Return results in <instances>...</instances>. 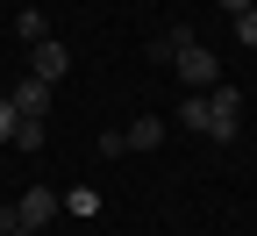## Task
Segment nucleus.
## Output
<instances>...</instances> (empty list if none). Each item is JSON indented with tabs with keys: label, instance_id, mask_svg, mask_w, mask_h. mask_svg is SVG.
<instances>
[{
	"label": "nucleus",
	"instance_id": "nucleus-1",
	"mask_svg": "<svg viewBox=\"0 0 257 236\" xmlns=\"http://www.w3.org/2000/svg\"><path fill=\"white\" fill-rule=\"evenodd\" d=\"M172 57H179V86H186V93H200V86H221V64H214V50H207V43L179 36V43H172Z\"/></svg>",
	"mask_w": 257,
	"mask_h": 236
},
{
	"label": "nucleus",
	"instance_id": "nucleus-2",
	"mask_svg": "<svg viewBox=\"0 0 257 236\" xmlns=\"http://www.w3.org/2000/svg\"><path fill=\"white\" fill-rule=\"evenodd\" d=\"M236 115H243V93L236 86H207V136L214 143H236V129H243Z\"/></svg>",
	"mask_w": 257,
	"mask_h": 236
},
{
	"label": "nucleus",
	"instance_id": "nucleus-3",
	"mask_svg": "<svg viewBox=\"0 0 257 236\" xmlns=\"http://www.w3.org/2000/svg\"><path fill=\"white\" fill-rule=\"evenodd\" d=\"M64 72H72V50H64L57 36H43V43H29V79H43V86H57Z\"/></svg>",
	"mask_w": 257,
	"mask_h": 236
},
{
	"label": "nucleus",
	"instance_id": "nucleus-4",
	"mask_svg": "<svg viewBox=\"0 0 257 236\" xmlns=\"http://www.w3.org/2000/svg\"><path fill=\"white\" fill-rule=\"evenodd\" d=\"M57 208H64V193H57V186H22V200H15L22 229H36V236H43V222H50Z\"/></svg>",
	"mask_w": 257,
	"mask_h": 236
},
{
	"label": "nucleus",
	"instance_id": "nucleus-5",
	"mask_svg": "<svg viewBox=\"0 0 257 236\" xmlns=\"http://www.w3.org/2000/svg\"><path fill=\"white\" fill-rule=\"evenodd\" d=\"M8 100H15V115H29V122H43V115H50V86H43V79H15Z\"/></svg>",
	"mask_w": 257,
	"mask_h": 236
},
{
	"label": "nucleus",
	"instance_id": "nucleus-6",
	"mask_svg": "<svg viewBox=\"0 0 257 236\" xmlns=\"http://www.w3.org/2000/svg\"><path fill=\"white\" fill-rule=\"evenodd\" d=\"M157 143H165V122H157V115L128 122V150H157Z\"/></svg>",
	"mask_w": 257,
	"mask_h": 236
},
{
	"label": "nucleus",
	"instance_id": "nucleus-7",
	"mask_svg": "<svg viewBox=\"0 0 257 236\" xmlns=\"http://www.w3.org/2000/svg\"><path fill=\"white\" fill-rule=\"evenodd\" d=\"M15 29H22V43H43V36H50L43 8H15Z\"/></svg>",
	"mask_w": 257,
	"mask_h": 236
},
{
	"label": "nucleus",
	"instance_id": "nucleus-8",
	"mask_svg": "<svg viewBox=\"0 0 257 236\" xmlns=\"http://www.w3.org/2000/svg\"><path fill=\"white\" fill-rule=\"evenodd\" d=\"M179 122H186V129H200V136H207V93H186V108H179Z\"/></svg>",
	"mask_w": 257,
	"mask_h": 236
},
{
	"label": "nucleus",
	"instance_id": "nucleus-9",
	"mask_svg": "<svg viewBox=\"0 0 257 236\" xmlns=\"http://www.w3.org/2000/svg\"><path fill=\"white\" fill-rule=\"evenodd\" d=\"M15 150H43V122L22 115V122H15Z\"/></svg>",
	"mask_w": 257,
	"mask_h": 236
},
{
	"label": "nucleus",
	"instance_id": "nucleus-10",
	"mask_svg": "<svg viewBox=\"0 0 257 236\" xmlns=\"http://www.w3.org/2000/svg\"><path fill=\"white\" fill-rule=\"evenodd\" d=\"M64 208H72V215H100V193H93V186H72V200H64Z\"/></svg>",
	"mask_w": 257,
	"mask_h": 236
},
{
	"label": "nucleus",
	"instance_id": "nucleus-11",
	"mask_svg": "<svg viewBox=\"0 0 257 236\" xmlns=\"http://www.w3.org/2000/svg\"><path fill=\"white\" fill-rule=\"evenodd\" d=\"M236 36H243V50H257V8H243V15H236Z\"/></svg>",
	"mask_w": 257,
	"mask_h": 236
},
{
	"label": "nucleus",
	"instance_id": "nucleus-12",
	"mask_svg": "<svg viewBox=\"0 0 257 236\" xmlns=\"http://www.w3.org/2000/svg\"><path fill=\"white\" fill-rule=\"evenodd\" d=\"M15 122H22V115H15V100H0V143H15Z\"/></svg>",
	"mask_w": 257,
	"mask_h": 236
},
{
	"label": "nucleus",
	"instance_id": "nucleus-13",
	"mask_svg": "<svg viewBox=\"0 0 257 236\" xmlns=\"http://www.w3.org/2000/svg\"><path fill=\"white\" fill-rule=\"evenodd\" d=\"M221 8H229V22H236V15H243V8H257V0H221Z\"/></svg>",
	"mask_w": 257,
	"mask_h": 236
},
{
	"label": "nucleus",
	"instance_id": "nucleus-14",
	"mask_svg": "<svg viewBox=\"0 0 257 236\" xmlns=\"http://www.w3.org/2000/svg\"><path fill=\"white\" fill-rule=\"evenodd\" d=\"M15 222H22V215H15V208H0V236H8V229H15Z\"/></svg>",
	"mask_w": 257,
	"mask_h": 236
},
{
	"label": "nucleus",
	"instance_id": "nucleus-15",
	"mask_svg": "<svg viewBox=\"0 0 257 236\" xmlns=\"http://www.w3.org/2000/svg\"><path fill=\"white\" fill-rule=\"evenodd\" d=\"M8 236H36V229H22V222H15V229H8Z\"/></svg>",
	"mask_w": 257,
	"mask_h": 236
}]
</instances>
